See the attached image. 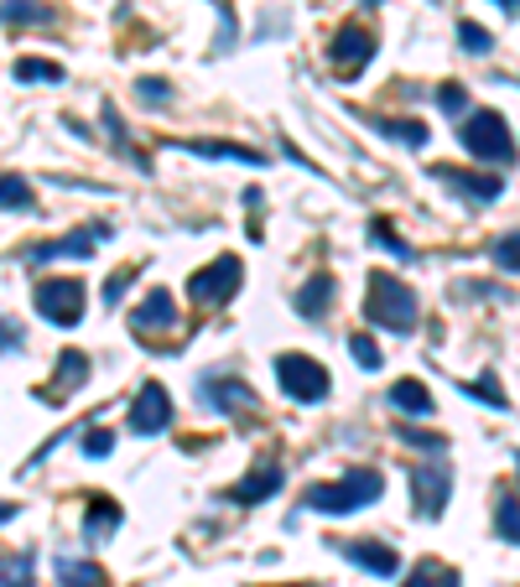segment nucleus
Returning <instances> with one entry per match:
<instances>
[{
  "instance_id": "9b49d317",
  "label": "nucleus",
  "mask_w": 520,
  "mask_h": 587,
  "mask_svg": "<svg viewBox=\"0 0 520 587\" xmlns=\"http://www.w3.org/2000/svg\"><path fill=\"white\" fill-rule=\"evenodd\" d=\"M166 422H172V396L151 379V385H141V396L131 405V432L136 437H157V432H166Z\"/></svg>"
},
{
  "instance_id": "2f4dec72",
  "label": "nucleus",
  "mask_w": 520,
  "mask_h": 587,
  "mask_svg": "<svg viewBox=\"0 0 520 587\" xmlns=\"http://www.w3.org/2000/svg\"><path fill=\"white\" fill-rule=\"evenodd\" d=\"M458 42H463L469 52H479V58H484V52H495V37H490L479 22H458Z\"/></svg>"
},
{
  "instance_id": "c03bdc74",
  "label": "nucleus",
  "mask_w": 520,
  "mask_h": 587,
  "mask_svg": "<svg viewBox=\"0 0 520 587\" xmlns=\"http://www.w3.org/2000/svg\"><path fill=\"white\" fill-rule=\"evenodd\" d=\"M364 5H370V11H375V5H380V0H364Z\"/></svg>"
},
{
  "instance_id": "e433bc0d",
  "label": "nucleus",
  "mask_w": 520,
  "mask_h": 587,
  "mask_svg": "<svg viewBox=\"0 0 520 587\" xmlns=\"http://www.w3.org/2000/svg\"><path fill=\"white\" fill-rule=\"evenodd\" d=\"M437 104H443L448 115H463V110H469V89H463V84H443V89H437Z\"/></svg>"
},
{
  "instance_id": "473e14b6",
  "label": "nucleus",
  "mask_w": 520,
  "mask_h": 587,
  "mask_svg": "<svg viewBox=\"0 0 520 587\" xmlns=\"http://www.w3.org/2000/svg\"><path fill=\"white\" fill-rule=\"evenodd\" d=\"M213 11H219V42H213V52H230L235 48V11H230V0H213Z\"/></svg>"
},
{
  "instance_id": "393cba45",
  "label": "nucleus",
  "mask_w": 520,
  "mask_h": 587,
  "mask_svg": "<svg viewBox=\"0 0 520 587\" xmlns=\"http://www.w3.org/2000/svg\"><path fill=\"white\" fill-rule=\"evenodd\" d=\"M375 130H380V136H391V141L411 146V151H422V146H426V125H422V120H375Z\"/></svg>"
},
{
  "instance_id": "20e7f679",
  "label": "nucleus",
  "mask_w": 520,
  "mask_h": 587,
  "mask_svg": "<svg viewBox=\"0 0 520 587\" xmlns=\"http://www.w3.org/2000/svg\"><path fill=\"white\" fill-rule=\"evenodd\" d=\"M276 375H282L286 396L302 400V405H323L333 396V375L308 353H276Z\"/></svg>"
},
{
  "instance_id": "f03ea898",
  "label": "nucleus",
  "mask_w": 520,
  "mask_h": 587,
  "mask_svg": "<svg viewBox=\"0 0 520 587\" xmlns=\"http://www.w3.org/2000/svg\"><path fill=\"white\" fill-rule=\"evenodd\" d=\"M380 494H385V478L375 469H349L338 484H312L302 494V504H308L312 515H355L364 504H375Z\"/></svg>"
},
{
  "instance_id": "a211bd4d",
  "label": "nucleus",
  "mask_w": 520,
  "mask_h": 587,
  "mask_svg": "<svg viewBox=\"0 0 520 587\" xmlns=\"http://www.w3.org/2000/svg\"><path fill=\"white\" fill-rule=\"evenodd\" d=\"M188 157H213V162H245V166H265L260 151L250 146H235V141H177Z\"/></svg>"
},
{
  "instance_id": "58836bf2",
  "label": "nucleus",
  "mask_w": 520,
  "mask_h": 587,
  "mask_svg": "<svg viewBox=\"0 0 520 587\" xmlns=\"http://www.w3.org/2000/svg\"><path fill=\"white\" fill-rule=\"evenodd\" d=\"M110 447H115L110 432H89V437H84V452H89V458H110Z\"/></svg>"
},
{
  "instance_id": "bb28decb",
  "label": "nucleus",
  "mask_w": 520,
  "mask_h": 587,
  "mask_svg": "<svg viewBox=\"0 0 520 587\" xmlns=\"http://www.w3.org/2000/svg\"><path fill=\"white\" fill-rule=\"evenodd\" d=\"M495 525H499V540H505V546H516V540H520V510H516V494H510V489L499 494Z\"/></svg>"
},
{
  "instance_id": "c756f323",
  "label": "nucleus",
  "mask_w": 520,
  "mask_h": 587,
  "mask_svg": "<svg viewBox=\"0 0 520 587\" xmlns=\"http://www.w3.org/2000/svg\"><path fill=\"white\" fill-rule=\"evenodd\" d=\"M349 353H355V364H359V370H370V375H375L380 364H385V353H380V344H375V338H364V333H355V338H349Z\"/></svg>"
},
{
  "instance_id": "4be33fe9",
  "label": "nucleus",
  "mask_w": 520,
  "mask_h": 587,
  "mask_svg": "<svg viewBox=\"0 0 520 587\" xmlns=\"http://www.w3.org/2000/svg\"><path fill=\"white\" fill-rule=\"evenodd\" d=\"M0 22L5 26H48L52 11L42 0H0Z\"/></svg>"
},
{
  "instance_id": "7ed1b4c3",
  "label": "nucleus",
  "mask_w": 520,
  "mask_h": 587,
  "mask_svg": "<svg viewBox=\"0 0 520 587\" xmlns=\"http://www.w3.org/2000/svg\"><path fill=\"white\" fill-rule=\"evenodd\" d=\"M458 141L469 157L479 162H516V141H510V120L499 115V110H469V120L458 125Z\"/></svg>"
},
{
  "instance_id": "b1692460",
  "label": "nucleus",
  "mask_w": 520,
  "mask_h": 587,
  "mask_svg": "<svg viewBox=\"0 0 520 587\" xmlns=\"http://www.w3.org/2000/svg\"><path fill=\"white\" fill-rule=\"evenodd\" d=\"M37 583V557L16 551V557H0V587H32Z\"/></svg>"
},
{
  "instance_id": "ea45409f",
  "label": "nucleus",
  "mask_w": 520,
  "mask_h": 587,
  "mask_svg": "<svg viewBox=\"0 0 520 587\" xmlns=\"http://www.w3.org/2000/svg\"><path fill=\"white\" fill-rule=\"evenodd\" d=\"M495 265H505V271H516V235L495 239Z\"/></svg>"
},
{
  "instance_id": "0eeeda50",
  "label": "nucleus",
  "mask_w": 520,
  "mask_h": 587,
  "mask_svg": "<svg viewBox=\"0 0 520 587\" xmlns=\"http://www.w3.org/2000/svg\"><path fill=\"white\" fill-rule=\"evenodd\" d=\"M239 282H245V265H239V255H219L213 265L193 271L188 297H193L198 307H224V302H230V297L239 291Z\"/></svg>"
},
{
  "instance_id": "aec40b11",
  "label": "nucleus",
  "mask_w": 520,
  "mask_h": 587,
  "mask_svg": "<svg viewBox=\"0 0 520 587\" xmlns=\"http://www.w3.org/2000/svg\"><path fill=\"white\" fill-rule=\"evenodd\" d=\"M115 525H120V504H110V499H89V504H84V540H89V546L104 540Z\"/></svg>"
},
{
  "instance_id": "37998d69",
  "label": "nucleus",
  "mask_w": 520,
  "mask_h": 587,
  "mask_svg": "<svg viewBox=\"0 0 520 587\" xmlns=\"http://www.w3.org/2000/svg\"><path fill=\"white\" fill-rule=\"evenodd\" d=\"M499 11H505V16H516V0H499Z\"/></svg>"
},
{
  "instance_id": "423d86ee",
  "label": "nucleus",
  "mask_w": 520,
  "mask_h": 587,
  "mask_svg": "<svg viewBox=\"0 0 520 587\" xmlns=\"http://www.w3.org/2000/svg\"><path fill=\"white\" fill-rule=\"evenodd\" d=\"M453 494V463L432 458V463H417L411 469V515L417 520H443Z\"/></svg>"
},
{
  "instance_id": "72a5a7b5",
  "label": "nucleus",
  "mask_w": 520,
  "mask_h": 587,
  "mask_svg": "<svg viewBox=\"0 0 520 587\" xmlns=\"http://www.w3.org/2000/svg\"><path fill=\"white\" fill-rule=\"evenodd\" d=\"M490 297H505L499 286H484V282H458L453 286V302H490Z\"/></svg>"
},
{
  "instance_id": "6ab92c4d",
  "label": "nucleus",
  "mask_w": 520,
  "mask_h": 587,
  "mask_svg": "<svg viewBox=\"0 0 520 587\" xmlns=\"http://www.w3.org/2000/svg\"><path fill=\"white\" fill-rule=\"evenodd\" d=\"M58 583L63 587H110V577H104V566L84 562V557H58Z\"/></svg>"
},
{
  "instance_id": "f257e3e1",
  "label": "nucleus",
  "mask_w": 520,
  "mask_h": 587,
  "mask_svg": "<svg viewBox=\"0 0 520 587\" xmlns=\"http://www.w3.org/2000/svg\"><path fill=\"white\" fill-rule=\"evenodd\" d=\"M364 317L375 323V328H391V333H411L422 323V302H417V291L401 282V276H391V271H375L370 282H364Z\"/></svg>"
},
{
  "instance_id": "5701e85b",
  "label": "nucleus",
  "mask_w": 520,
  "mask_h": 587,
  "mask_svg": "<svg viewBox=\"0 0 520 587\" xmlns=\"http://www.w3.org/2000/svg\"><path fill=\"white\" fill-rule=\"evenodd\" d=\"M32 209V183L22 172H0V213H26Z\"/></svg>"
},
{
  "instance_id": "ddd939ff",
  "label": "nucleus",
  "mask_w": 520,
  "mask_h": 587,
  "mask_svg": "<svg viewBox=\"0 0 520 587\" xmlns=\"http://www.w3.org/2000/svg\"><path fill=\"white\" fill-rule=\"evenodd\" d=\"M338 557H349L355 566H364L370 577H396L401 572V557L385 546V540H333Z\"/></svg>"
},
{
  "instance_id": "a19ab883",
  "label": "nucleus",
  "mask_w": 520,
  "mask_h": 587,
  "mask_svg": "<svg viewBox=\"0 0 520 587\" xmlns=\"http://www.w3.org/2000/svg\"><path fill=\"white\" fill-rule=\"evenodd\" d=\"M16 344H22L16 323H11V317H0V349H16Z\"/></svg>"
},
{
  "instance_id": "f8f14e48",
  "label": "nucleus",
  "mask_w": 520,
  "mask_h": 587,
  "mask_svg": "<svg viewBox=\"0 0 520 587\" xmlns=\"http://www.w3.org/2000/svg\"><path fill=\"white\" fill-rule=\"evenodd\" d=\"M286 484V473H282V463H260V469H250L239 484H230L224 489V499L230 504H239V510H250V504H260V499H271V494Z\"/></svg>"
},
{
  "instance_id": "412c9836",
  "label": "nucleus",
  "mask_w": 520,
  "mask_h": 587,
  "mask_svg": "<svg viewBox=\"0 0 520 587\" xmlns=\"http://www.w3.org/2000/svg\"><path fill=\"white\" fill-rule=\"evenodd\" d=\"M391 405L406 411V416H432V396H426L422 379H401V385H391Z\"/></svg>"
},
{
  "instance_id": "9d476101",
  "label": "nucleus",
  "mask_w": 520,
  "mask_h": 587,
  "mask_svg": "<svg viewBox=\"0 0 520 587\" xmlns=\"http://www.w3.org/2000/svg\"><path fill=\"white\" fill-rule=\"evenodd\" d=\"M99 239H110V224L73 229V235H63V239H42V245H32V250H26V260H32V265H52V260H89Z\"/></svg>"
},
{
  "instance_id": "f704fd0d",
  "label": "nucleus",
  "mask_w": 520,
  "mask_h": 587,
  "mask_svg": "<svg viewBox=\"0 0 520 587\" xmlns=\"http://www.w3.org/2000/svg\"><path fill=\"white\" fill-rule=\"evenodd\" d=\"M469 396H479V400H484V405H499V411L510 405V400H505V390H499V385H495V375H479V379H473V385H469Z\"/></svg>"
},
{
  "instance_id": "dca6fc26",
  "label": "nucleus",
  "mask_w": 520,
  "mask_h": 587,
  "mask_svg": "<svg viewBox=\"0 0 520 587\" xmlns=\"http://www.w3.org/2000/svg\"><path fill=\"white\" fill-rule=\"evenodd\" d=\"M432 177L437 183H448V188H458V192H469L473 203H490V198H499L505 192V177L499 172H458V166H432Z\"/></svg>"
},
{
  "instance_id": "79ce46f5",
  "label": "nucleus",
  "mask_w": 520,
  "mask_h": 587,
  "mask_svg": "<svg viewBox=\"0 0 520 587\" xmlns=\"http://www.w3.org/2000/svg\"><path fill=\"white\" fill-rule=\"evenodd\" d=\"M5 520H16V504H0V525H5Z\"/></svg>"
},
{
  "instance_id": "2eb2a0df",
  "label": "nucleus",
  "mask_w": 520,
  "mask_h": 587,
  "mask_svg": "<svg viewBox=\"0 0 520 587\" xmlns=\"http://www.w3.org/2000/svg\"><path fill=\"white\" fill-rule=\"evenodd\" d=\"M333 297H338V282H333L329 271H318V276H308V282L297 286L292 307H297V317H308V323H323V317L333 312Z\"/></svg>"
},
{
  "instance_id": "39448f33",
  "label": "nucleus",
  "mask_w": 520,
  "mask_h": 587,
  "mask_svg": "<svg viewBox=\"0 0 520 587\" xmlns=\"http://www.w3.org/2000/svg\"><path fill=\"white\" fill-rule=\"evenodd\" d=\"M84 282H69V276H52L32 291V307H37V317L52 323V328H78L84 323Z\"/></svg>"
},
{
  "instance_id": "7c9ffc66",
  "label": "nucleus",
  "mask_w": 520,
  "mask_h": 587,
  "mask_svg": "<svg viewBox=\"0 0 520 587\" xmlns=\"http://www.w3.org/2000/svg\"><path fill=\"white\" fill-rule=\"evenodd\" d=\"M396 437L401 442H411V447H422V452H448V437L443 432H417V426H396Z\"/></svg>"
},
{
  "instance_id": "a878e982",
  "label": "nucleus",
  "mask_w": 520,
  "mask_h": 587,
  "mask_svg": "<svg viewBox=\"0 0 520 587\" xmlns=\"http://www.w3.org/2000/svg\"><path fill=\"white\" fill-rule=\"evenodd\" d=\"M406 587H463V577L453 566H437V562H417V572L406 577Z\"/></svg>"
},
{
  "instance_id": "f3484780",
  "label": "nucleus",
  "mask_w": 520,
  "mask_h": 587,
  "mask_svg": "<svg viewBox=\"0 0 520 587\" xmlns=\"http://www.w3.org/2000/svg\"><path fill=\"white\" fill-rule=\"evenodd\" d=\"M177 323V307H172V291H146V302L131 312V328L151 333V328H172Z\"/></svg>"
},
{
  "instance_id": "4468645a",
  "label": "nucleus",
  "mask_w": 520,
  "mask_h": 587,
  "mask_svg": "<svg viewBox=\"0 0 520 587\" xmlns=\"http://www.w3.org/2000/svg\"><path fill=\"white\" fill-rule=\"evenodd\" d=\"M84 379H89V353H84V349H63V353H58V375H52V385H48V390H37V396L48 400V405H63V400H69Z\"/></svg>"
},
{
  "instance_id": "1a4fd4ad",
  "label": "nucleus",
  "mask_w": 520,
  "mask_h": 587,
  "mask_svg": "<svg viewBox=\"0 0 520 587\" xmlns=\"http://www.w3.org/2000/svg\"><path fill=\"white\" fill-rule=\"evenodd\" d=\"M198 400H203L209 411H219V416H239V411H260L256 390H250L245 379H235V375H203V379H198Z\"/></svg>"
},
{
  "instance_id": "6e6552de",
  "label": "nucleus",
  "mask_w": 520,
  "mask_h": 587,
  "mask_svg": "<svg viewBox=\"0 0 520 587\" xmlns=\"http://www.w3.org/2000/svg\"><path fill=\"white\" fill-rule=\"evenodd\" d=\"M375 58V37L364 32V26H338L333 32V42H329V68L338 73V78H359L364 73V63Z\"/></svg>"
},
{
  "instance_id": "c9c22d12",
  "label": "nucleus",
  "mask_w": 520,
  "mask_h": 587,
  "mask_svg": "<svg viewBox=\"0 0 520 587\" xmlns=\"http://www.w3.org/2000/svg\"><path fill=\"white\" fill-rule=\"evenodd\" d=\"M136 95H141V104L162 110L166 99H172V84H162V78H141V84H136Z\"/></svg>"
},
{
  "instance_id": "cd10ccee",
  "label": "nucleus",
  "mask_w": 520,
  "mask_h": 587,
  "mask_svg": "<svg viewBox=\"0 0 520 587\" xmlns=\"http://www.w3.org/2000/svg\"><path fill=\"white\" fill-rule=\"evenodd\" d=\"M370 239H375V245H385V250L401 260V265H411V260H417V250H411V245H406V239L396 235V229H391L385 218H375V224H370Z\"/></svg>"
},
{
  "instance_id": "4c0bfd02",
  "label": "nucleus",
  "mask_w": 520,
  "mask_h": 587,
  "mask_svg": "<svg viewBox=\"0 0 520 587\" xmlns=\"http://www.w3.org/2000/svg\"><path fill=\"white\" fill-rule=\"evenodd\" d=\"M131 282H136V265H125V271H115V276H110V286H104V302L115 307V302H120V291H125Z\"/></svg>"
},
{
  "instance_id": "c85d7f7f",
  "label": "nucleus",
  "mask_w": 520,
  "mask_h": 587,
  "mask_svg": "<svg viewBox=\"0 0 520 587\" xmlns=\"http://www.w3.org/2000/svg\"><path fill=\"white\" fill-rule=\"evenodd\" d=\"M16 78L22 84H63V68L58 63H42V58H22L16 63Z\"/></svg>"
}]
</instances>
